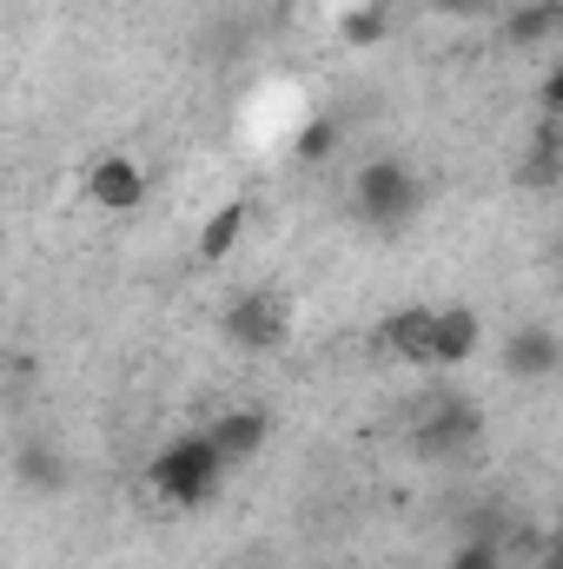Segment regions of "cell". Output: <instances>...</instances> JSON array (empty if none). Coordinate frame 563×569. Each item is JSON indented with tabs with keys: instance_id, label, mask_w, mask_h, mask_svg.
<instances>
[{
	"instance_id": "cell-1",
	"label": "cell",
	"mask_w": 563,
	"mask_h": 569,
	"mask_svg": "<svg viewBox=\"0 0 563 569\" xmlns=\"http://www.w3.org/2000/svg\"><path fill=\"white\" fill-rule=\"evenodd\" d=\"M219 477H226V457H219V443L199 430V437H172L159 457H152V470H146V483L166 497V503H179V510H192V503H213L219 497Z\"/></svg>"
},
{
	"instance_id": "cell-2",
	"label": "cell",
	"mask_w": 563,
	"mask_h": 569,
	"mask_svg": "<svg viewBox=\"0 0 563 569\" xmlns=\"http://www.w3.org/2000/svg\"><path fill=\"white\" fill-rule=\"evenodd\" d=\"M352 206H358L365 226L398 232V226L418 212V172H412L405 159H365L358 179H352Z\"/></svg>"
},
{
	"instance_id": "cell-3",
	"label": "cell",
	"mask_w": 563,
	"mask_h": 569,
	"mask_svg": "<svg viewBox=\"0 0 563 569\" xmlns=\"http://www.w3.org/2000/svg\"><path fill=\"white\" fill-rule=\"evenodd\" d=\"M219 331H226V345H239V351H279L285 331H292V311H285L279 291L253 284V291H239V298L226 305Z\"/></svg>"
},
{
	"instance_id": "cell-4",
	"label": "cell",
	"mask_w": 563,
	"mask_h": 569,
	"mask_svg": "<svg viewBox=\"0 0 563 569\" xmlns=\"http://www.w3.org/2000/svg\"><path fill=\"white\" fill-rule=\"evenodd\" d=\"M477 437H484V411H477L464 391H431V405H424V418H418L424 457H457V450H471Z\"/></svg>"
},
{
	"instance_id": "cell-5",
	"label": "cell",
	"mask_w": 563,
	"mask_h": 569,
	"mask_svg": "<svg viewBox=\"0 0 563 569\" xmlns=\"http://www.w3.org/2000/svg\"><path fill=\"white\" fill-rule=\"evenodd\" d=\"M378 351H392L398 365H437V305H405L378 325Z\"/></svg>"
},
{
	"instance_id": "cell-6",
	"label": "cell",
	"mask_w": 563,
	"mask_h": 569,
	"mask_svg": "<svg viewBox=\"0 0 563 569\" xmlns=\"http://www.w3.org/2000/svg\"><path fill=\"white\" fill-rule=\"evenodd\" d=\"M87 199H93L100 212H134L146 199V166L134 152H100V159L87 166Z\"/></svg>"
},
{
	"instance_id": "cell-7",
	"label": "cell",
	"mask_w": 563,
	"mask_h": 569,
	"mask_svg": "<svg viewBox=\"0 0 563 569\" xmlns=\"http://www.w3.org/2000/svg\"><path fill=\"white\" fill-rule=\"evenodd\" d=\"M497 365H504V378L537 385V378H551V371L563 365V338L551 331V325H524V331H511V338H504Z\"/></svg>"
},
{
	"instance_id": "cell-8",
	"label": "cell",
	"mask_w": 563,
	"mask_h": 569,
	"mask_svg": "<svg viewBox=\"0 0 563 569\" xmlns=\"http://www.w3.org/2000/svg\"><path fill=\"white\" fill-rule=\"evenodd\" d=\"M477 345H484V318H477L471 305H444V311H437V371L471 365Z\"/></svg>"
},
{
	"instance_id": "cell-9",
	"label": "cell",
	"mask_w": 563,
	"mask_h": 569,
	"mask_svg": "<svg viewBox=\"0 0 563 569\" xmlns=\"http://www.w3.org/2000/svg\"><path fill=\"white\" fill-rule=\"evenodd\" d=\"M206 437L219 443V457H226V463H246V457H259V450H266L273 425H266V411H226V418H213V425H206Z\"/></svg>"
},
{
	"instance_id": "cell-10",
	"label": "cell",
	"mask_w": 563,
	"mask_h": 569,
	"mask_svg": "<svg viewBox=\"0 0 563 569\" xmlns=\"http://www.w3.org/2000/svg\"><path fill=\"white\" fill-rule=\"evenodd\" d=\"M563 27V0H517L511 20H504V40L511 47H544Z\"/></svg>"
},
{
	"instance_id": "cell-11",
	"label": "cell",
	"mask_w": 563,
	"mask_h": 569,
	"mask_svg": "<svg viewBox=\"0 0 563 569\" xmlns=\"http://www.w3.org/2000/svg\"><path fill=\"white\" fill-rule=\"evenodd\" d=\"M246 219H253V206H246V199H226V206L199 226V259H206V266H219V259L246 239Z\"/></svg>"
},
{
	"instance_id": "cell-12",
	"label": "cell",
	"mask_w": 563,
	"mask_h": 569,
	"mask_svg": "<svg viewBox=\"0 0 563 569\" xmlns=\"http://www.w3.org/2000/svg\"><path fill=\"white\" fill-rule=\"evenodd\" d=\"M338 40H345V47H378V40H392V7H385V0L345 7V13H338Z\"/></svg>"
},
{
	"instance_id": "cell-13",
	"label": "cell",
	"mask_w": 563,
	"mask_h": 569,
	"mask_svg": "<svg viewBox=\"0 0 563 569\" xmlns=\"http://www.w3.org/2000/svg\"><path fill=\"white\" fill-rule=\"evenodd\" d=\"M338 140H345V133H338V120H312L292 146H298V159H325V152H338Z\"/></svg>"
},
{
	"instance_id": "cell-14",
	"label": "cell",
	"mask_w": 563,
	"mask_h": 569,
	"mask_svg": "<svg viewBox=\"0 0 563 569\" xmlns=\"http://www.w3.org/2000/svg\"><path fill=\"white\" fill-rule=\"evenodd\" d=\"M537 100H544V113H551V120H563V60L537 80Z\"/></svg>"
},
{
	"instance_id": "cell-15",
	"label": "cell",
	"mask_w": 563,
	"mask_h": 569,
	"mask_svg": "<svg viewBox=\"0 0 563 569\" xmlns=\"http://www.w3.org/2000/svg\"><path fill=\"white\" fill-rule=\"evenodd\" d=\"M451 569H497V543H464L451 557Z\"/></svg>"
},
{
	"instance_id": "cell-16",
	"label": "cell",
	"mask_w": 563,
	"mask_h": 569,
	"mask_svg": "<svg viewBox=\"0 0 563 569\" xmlns=\"http://www.w3.org/2000/svg\"><path fill=\"white\" fill-rule=\"evenodd\" d=\"M424 7H431V13H444V20H477L491 0H424Z\"/></svg>"
},
{
	"instance_id": "cell-17",
	"label": "cell",
	"mask_w": 563,
	"mask_h": 569,
	"mask_svg": "<svg viewBox=\"0 0 563 569\" xmlns=\"http://www.w3.org/2000/svg\"><path fill=\"white\" fill-rule=\"evenodd\" d=\"M544 569H563V543H551V550H544Z\"/></svg>"
},
{
	"instance_id": "cell-18",
	"label": "cell",
	"mask_w": 563,
	"mask_h": 569,
	"mask_svg": "<svg viewBox=\"0 0 563 569\" xmlns=\"http://www.w3.org/2000/svg\"><path fill=\"white\" fill-rule=\"evenodd\" d=\"M557 543H563V510H557Z\"/></svg>"
},
{
	"instance_id": "cell-19",
	"label": "cell",
	"mask_w": 563,
	"mask_h": 569,
	"mask_svg": "<svg viewBox=\"0 0 563 569\" xmlns=\"http://www.w3.org/2000/svg\"><path fill=\"white\" fill-rule=\"evenodd\" d=\"M338 569H352V563H338Z\"/></svg>"
}]
</instances>
